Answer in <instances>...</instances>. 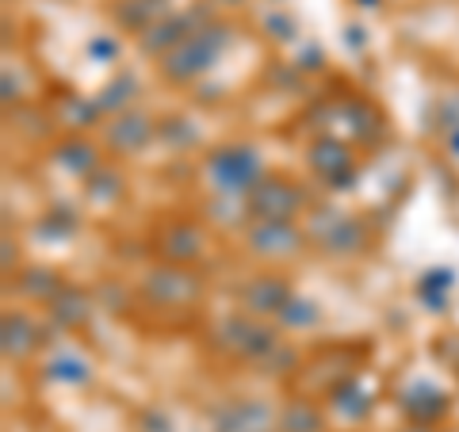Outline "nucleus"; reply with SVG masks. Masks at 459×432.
<instances>
[{
    "instance_id": "obj_1",
    "label": "nucleus",
    "mask_w": 459,
    "mask_h": 432,
    "mask_svg": "<svg viewBox=\"0 0 459 432\" xmlns=\"http://www.w3.org/2000/svg\"><path fill=\"white\" fill-rule=\"evenodd\" d=\"M230 42H234V27L222 20H211L207 27H199V31H192L184 42H177L165 57H157V62H161V77L172 84L195 81L199 73H207V69L219 62Z\"/></svg>"
},
{
    "instance_id": "obj_2",
    "label": "nucleus",
    "mask_w": 459,
    "mask_h": 432,
    "mask_svg": "<svg viewBox=\"0 0 459 432\" xmlns=\"http://www.w3.org/2000/svg\"><path fill=\"white\" fill-rule=\"evenodd\" d=\"M204 177L211 184L214 195L222 199H246L256 184H261L264 177V161L261 153H256L253 146H246V142H238V146H222L214 150L207 161H204Z\"/></svg>"
},
{
    "instance_id": "obj_3",
    "label": "nucleus",
    "mask_w": 459,
    "mask_h": 432,
    "mask_svg": "<svg viewBox=\"0 0 459 432\" xmlns=\"http://www.w3.org/2000/svg\"><path fill=\"white\" fill-rule=\"evenodd\" d=\"M303 207H307L303 184L276 177V172H264L261 184L246 195V214L253 222H295Z\"/></svg>"
},
{
    "instance_id": "obj_4",
    "label": "nucleus",
    "mask_w": 459,
    "mask_h": 432,
    "mask_svg": "<svg viewBox=\"0 0 459 432\" xmlns=\"http://www.w3.org/2000/svg\"><path fill=\"white\" fill-rule=\"evenodd\" d=\"M142 291H146V298H153L157 307H192V302L204 295V283H199L188 268L161 264V268L146 272Z\"/></svg>"
},
{
    "instance_id": "obj_5",
    "label": "nucleus",
    "mask_w": 459,
    "mask_h": 432,
    "mask_svg": "<svg viewBox=\"0 0 459 432\" xmlns=\"http://www.w3.org/2000/svg\"><path fill=\"white\" fill-rule=\"evenodd\" d=\"M307 241H314L325 253H356V249H364L368 245V229H364L360 219H352V214L325 211V214H318V219L310 222Z\"/></svg>"
},
{
    "instance_id": "obj_6",
    "label": "nucleus",
    "mask_w": 459,
    "mask_h": 432,
    "mask_svg": "<svg viewBox=\"0 0 459 432\" xmlns=\"http://www.w3.org/2000/svg\"><path fill=\"white\" fill-rule=\"evenodd\" d=\"M307 165H310V172L322 184H329V188H344V184L356 180V153H352L349 142H341V138H318V142H310Z\"/></svg>"
},
{
    "instance_id": "obj_7",
    "label": "nucleus",
    "mask_w": 459,
    "mask_h": 432,
    "mask_svg": "<svg viewBox=\"0 0 459 432\" xmlns=\"http://www.w3.org/2000/svg\"><path fill=\"white\" fill-rule=\"evenodd\" d=\"M214 16H211V8H188V12H172V16H165L161 23H153L146 35H138L142 39V50L153 54V57H165L177 42H184L192 31H199V27H207Z\"/></svg>"
},
{
    "instance_id": "obj_8",
    "label": "nucleus",
    "mask_w": 459,
    "mask_h": 432,
    "mask_svg": "<svg viewBox=\"0 0 459 432\" xmlns=\"http://www.w3.org/2000/svg\"><path fill=\"white\" fill-rule=\"evenodd\" d=\"M246 245L256 256H268V261H283V256H295L307 245V234L295 222H249L246 229Z\"/></svg>"
},
{
    "instance_id": "obj_9",
    "label": "nucleus",
    "mask_w": 459,
    "mask_h": 432,
    "mask_svg": "<svg viewBox=\"0 0 459 432\" xmlns=\"http://www.w3.org/2000/svg\"><path fill=\"white\" fill-rule=\"evenodd\" d=\"M222 344L234 356L264 359L280 341H276V333H272L268 325H261V318H249V314H241V318L222 322Z\"/></svg>"
},
{
    "instance_id": "obj_10",
    "label": "nucleus",
    "mask_w": 459,
    "mask_h": 432,
    "mask_svg": "<svg viewBox=\"0 0 459 432\" xmlns=\"http://www.w3.org/2000/svg\"><path fill=\"white\" fill-rule=\"evenodd\" d=\"M153 134H157L153 119H150V115H142L138 108L115 115V119L108 123V146L115 153H138V150H146L150 142H153Z\"/></svg>"
},
{
    "instance_id": "obj_11",
    "label": "nucleus",
    "mask_w": 459,
    "mask_h": 432,
    "mask_svg": "<svg viewBox=\"0 0 459 432\" xmlns=\"http://www.w3.org/2000/svg\"><path fill=\"white\" fill-rule=\"evenodd\" d=\"M291 298V287H287L280 276H253L246 287H241V310L249 318H264V314H276L287 307Z\"/></svg>"
},
{
    "instance_id": "obj_12",
    "label": "nucleus",
    "mask_w": 459,
    "mask_h": 432,
    "mask_svg": "<svg viewBox=\"0 0 459 432\" xmlns=\"http://www.w3.org/2000/svg\"><path fill=\"white\" fill-rule=\"evenodd\" d=\"M161 256L169 264H180V268H188L199 253H204V234L192 226V222H169L161 229Z\"/></svg>"
},
{
    "instance_id": "obj_13",
    "label": "nucleus",
    "mask_w": 459,
    "mask_h": 432,
    "mask_svg": "<svg viewBox=\"0 0 459 432\" xmlns=\"http://www.w3.org/2000/svg\"><path fill=\"white\" fill-rule=\"evenodd\" d=\"M115 20H119L126 31L146 35L153 23H161L165 16H172L169 0H115Z\"/></svg>"
},
{
    "instance_id": "obj_14",
    "label": "nucleus",
    "mask_w": 459,
    "mask_h": 432,
    "mask_svg": "<svg viewBox=\"0 0 459 432\" xmlns=\"http://www.w3.org/2000/svg\"><path fill=\"white\" fill-rule=\"evenodd\" d=\"M268 410L261 402H238V406L222 410L219 417V432H268Z\"/></svg>"
},
{
    "instance_id": "obj_15",
    "label": "nucleus",
    "mask_w": 459,
    "mask_h": 432,
    "mask_svg": "<svg viewBox=\"0 0 459 432\" xmlns=\"http://www.w3.org/2000/svg\"><path fill=\"white\" fill-rule=\"evenodd\" d=\"M39 344H42L39 341V325L27 318V314H8L4 318V352L23 359L27 352H35Z\"/></svg>"
},
{
    "instance_id": "obj_16",
    "label": "nucleus",
    "mask_w": 459,
    "mask_h": 432,
    "mask_svg": "<svg viewBox=\"0 0 459 432\" xmlns=\"http://www.w3.org/2000/svg\"><path fill=\"white\" fill-rule=\"evenodd\" d=\"M54 153H57V165H65L74 177H92V172H100V157L84 138H69Z\"/></svg>"
},
{
    "instance_id": "obj_17",
    "label": "nucleus",
    "mask_w": 459,
    "mask_h": 432,
    "mask_svg": "<svg viewBox=\"0 0 459 432\" xmlns=\"http://www.w3.org/2000/svg\"><path fill=\"white\" fill-rule=\"evenodd\" d=\"M50 314H54V322H62L65 329H77L89 322V298L77 295L74 287H62V291L50 298Z\"/></svg>"
},
{
    "instance_id": "obj_18",
    "label": "nucleus",
    "mask_w": 459,
    "mask_h": 432,
    "mask_svg": "<svg viewBox=\"0 0 459 432\" xmlns=\"http://www.w3.org/2000/svg\"><path fill=\"white\" fill-rule=\"evenodd\" d=\"M406 413L413 417V421H437L440 413H448V394L433 391V386H413V391L406 394Z\"/></svg>"
},
{
    "instance_id": "obj_19",
    "label": "nucleus",
    "mask_w": 459,
    "mask_h": 432,
    "mask_svg": "<svg viewBox=\"0 0 459 432\" xmlns=\"http://www.w3.org/2000/svg\"><path fill=\"white\" fill-rule=\"evenodd\" d=\"M131 96H138V81L131 73H119L111 84H104V92H100L96 108L100 111H111V115H123L131 111Z\"/></svg>"
},
{
    "instance_id": "obj_20",
    "label": "nucleus",
    "mask_w": 459,
    "mask_h": 432,
    "mask_svg": "<svg viewBox=\"0 0 459 432\" xmlns=\"http://www.w3.org/2000/svg\"><path fill=\"white\" fill-rule=\"evenodd\" d=\"M329 402H333V410H341L344 417H356V421H360V417L371 410V402L360 394L356 379H344L341 386H333V391H329Z\"/></svg>"
},
{
    "instance_id": "obj_21",
    "label": "nucleus",
    "mask_w": 459,
    "mask_h": 432,
    "mask_svg": "<svg viewBox=\"0 0 459 432\" xmlns=\"http://www.w3.org/2000/svg\"><path fill=\"white\" fill-rule=\"evenodd\" d=\"M280 322H283V325H291V329H314V325L322 322V310L314 307L310 298L291 295V298H287V307L280 310Z\"/></svg>"
},
{
    "instance_id": "obj_22",
    "label": "nucleus",
    "mask_w": 459,
    "mask_h": 432,
    "mask_svg": "<svg viewBox=\"0 0 459 432\" xmlns=\"http://www.w3.org/2000/svg\"><path fill=\"white\" fill-rule=\"evenodd\" d=\"M283 432H322V413L310 402H291L283 410Z\"/></svg>"
},
{
    "instance_id": "obj_23",
    "label": "nucleus",
    "mask_w": 459,
    "mask_h": 432,
    "mask_svg": "<svg viewBox=\"0 0 459 432\" xmlns=\"http://www.w3.org/2000/svg\"><path fill=\"white\" fill-rule=\"evenodd\" d=\"M50 379H65V383H84L89 379V364L84 359H77L74 352L69 356H57L50 364Z\"/></svg>"
},
{
    "instance_id": "obj_24",
    "label": "nucleus",
    "mask_w": 459,
    "mask_h": 432,
    "mask_svg": "<svg viewBox=\"0 0 459 432\" xmlns=\"http://www.w3.org/2000/svg\"><path fill=\"white\" fill-rule=\"evenodd\" d=\"M448 287H452V272H448V268H437V272H425V276H421L418 295H421L425 302H433V291L448 295Z\"/></svg>"
},
{
    "instance_id": "obj_25",
    "label": "nucleus",
    "mask_w": 459,
    "mask_h": 432,
    "mask_svg": "<svg viewBox=\"0 0 459 432\" xmlns=\"http://www.w3.org/2000/svg\"><path fill=\"white\" fill-rule=\"evenodd\" d=\"M264 27H268V31L276 35V39H295V31H299L295 20L287 16V12H268V16H264Z\"/></svg>"
},
{
    "instance_id": "obj_26",
    "label": "nucleus",
    "mask_w": 459,
    "mask_h": 432,
    "mask_svg": "<svg viewBox=\"0 0 459 432\" xmlns=\"http://www.w3.org/2000/svg\"><path fill=\"white\" fill-rule=\"evenodd\" d=\"M444 146H448V150L459 157V123H455V126H448V138H444Z\"/></svg>"
},
{
    "instance_id": "obj_27",
    "label": "nucleus",
    "mask_w": 459,
    "mask_h": 432,
    "mask_svg": "<svg viewBox=\"0 0 459 432\" xmlns=\"http://www.w3.org/2000/svg\"><path fill=\"white\" fill-rule=\"evenodd\" d=\"M214 4H226V8H238V4H246V0H214Z\"/></svg>"
},
{
    "instance_id": "obj_28",
    "label": "nucleus",
    "mask_w": 459,
    "mask_h": 432,
    "mask_svg": "<svg viewBox=\"0 0 459 432\" xmlns=\"http://www.w3.org/2000/svg\"><path fill=\"white\" fill-rule=\"evenodd\" d=\"M379 4V0H364V8H376Z\"/></svg>"
}]
</instances>
